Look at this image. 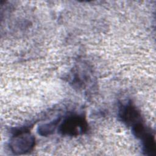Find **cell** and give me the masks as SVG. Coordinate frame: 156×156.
I'll return each mask as SVG.
<instances>
[{
    "mask_svg": "<svg viewBox=\"0 0 156 156\" xmlns=\"http://www.w3.org/2000/svg\"><path fill=\"white\" fill-rule=\"evenodd\" d=\"M35 145L34 136L27 130L15 133L10 141V148L15 154H23L31 151Z\"/></svg>",
    "mask_w": 156,
    "mask_h": 156,
    "instance_id": "cell-1",
    "label": "cell"
},
{
    "mask_svg": "<svg viewBox=\"0 0 156 156\" xmlns=\"http://www.w3.org/2000/svg\"><path fill=\"white\" fill-rule=\"evenodd\" d=\"M88 125L83 116L73 115L67 117L60 126V132L64 135L77 136L87 132Z\"/></svg>",
    "mask_w": 156,
    "mask_h": 156,
    "instance_id": "cell-2",
    "label": "cell"
},
{
    "mask_svg": "<svg viewBox=\"0 0 156 156\" xmlns=\"http://www.w3.org/2000/svg\"><path fill=\"white\" fill-rule=\"evenodd\" d=\"M119 116L122 121L130 127H133L135 124L142 122L141 116L140 112L130 103L122 105L120 107Z\"/></svg>",
    "mask_w": 156,
    "mask_h": 156,
    "instance_id": "cell-3",
    "label": "cell"
},
{
    "mask_svg": "<svg viewBox=\"0 0 156 156\" xmlns=\"http://www.w3.org/2000/svg\"><path fill=\"white\" fill-rule=\"evenodd\" d=\"M59 119H56L53 121L41 126L38 127V133L43 136H47L52 133L54 130L55 129L58 123Z\"/></svg>",
    "mask_w": 156,
    "mask_h": 156,
    "instance_id": "cell-4",
    "label": "cell"
}]
</instances>
